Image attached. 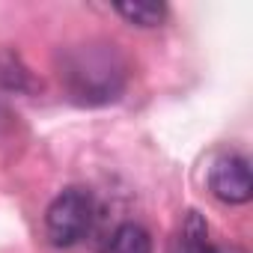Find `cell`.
Wrapping results in <instances>:
<instances>
[{"label":"cell","instance_id":"obj_6","mask_svg":"<svg viewBox=\"0 0 253 253\" xmlns=\"http://www.w3.org/2000/svg\"><path fill=\"white\" fill-rule=\"evenodd\" d=\"M113 12L119 18H125L131 27H143V30L161 27L167 21V15H170V9L164 3H116Z\"/></svg>","mask_w":253,"mask_h":253},{"label":"cell","instance_id":"obj_5","mask_svg":"<svg viewBox=\"0 0 253 253\" xmlns=\"http://www.w3.org/2000/svg\"><path fill=\"white\" fill-rule=\"evenodd\" d=\"M0 86H6L12 92H33L39 84L15 51L0 48Z\"/></svg>","mask_w":253,"mask_h":253},{"label":"cell","instance_id":"obj_2","mask_svg":"<svg viewBox=\"0 0 253 253\" xmlns=\"http://www.w3.org/2000/svg\"><path fill=\"white\" fill-rule=\"evenodd\" d=\"M95 223V197L86 188L60 191L45 209V235L54 247L81 244Z\"/></svg>","mask_w":253,"mask_h":253},{"label":"cell","instance_id":"obj_4","mask_svg":"<svg viewBox=\"0 0 253 253\" xmlns=\"http://www.w3.org/2000/svg\"><path fill=\"white\" fill-rule=\"evenodd\" d=\"M173 253H220V250L209 241V223L203 220L200 211H188Z\"/></svg>","mask_w":253,"mask_h":253},{"label":"cell","instance_id":"obj_1","mask_svg":"<svg viewBox=\"0 0 253 253\" xmlns=\"http://www.w3.org/2000/svg\"><path fill=\"white\" fill-rule=\"evenodd\" d=\"M66 95L81 107L116 101L128 86V63L110 42H81L60 54L57 63Z\"/></svg>","mask_w":253,"mask_h":253},{"label":"cell","instance_id":"obj_7","mask_svg":"<svg viewBox=\"0 0 253 253\" xmlns=\"http://www.w3.org/2000/svg\"><path fill=\"white\" fill-rule=\"evenodd\" d=\"M107 253H152V238L137 223H122L107 244Z\"/></svg>","mask_w":253,"mask_h":253},{"label":"cell","instance_id":"obj_3","mask_svg":"<svg viewBox=\"0 0 253 253\" xmlns=\"http://www.w3.org/2000/svg\"><path fill=\"white\" fill-rule=\"evenodd\" d=\"M209 191L214 200L226 206H244L253 197L250 161L238 152H223L209 167Z\"/></svg>","mask_w":253,"mask_h":253}]
</instances>
